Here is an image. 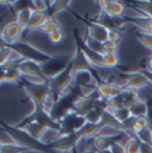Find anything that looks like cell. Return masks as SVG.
Returning <instances> with one entry per match:
<instances>
[{
    "instance_id": "6da1fadb",
    "label": "cell",
    "mask_w": 152,
    "mask_h": 153,
    "mask_svg": "<svg viewBox=\"0 0 152 153\" xmlns=\"http://www.w3.org/2000/svg\"><path fill=\"white\" fill-rule=\"evenodd\" d=\"M0 125L2 128H5L10 135L13 138L14 143L20 145V146H24V147H28L29 150H32V151H38V152H45V153H50L51 152V149L43 145L39 140L32 138L26 131L24 129H19L17 128L16 126H10L7 123H5L4 121L0 120Z\"/></svg>"
},
{
    "instance_id": "7a4b0ae2",
    "label": "cell",
    "mask_w": 152,
    "mask_h": 153,
    "mask_svg": "<svg viewBox=\"0 0 152 153\" xmlns=\"http://www.w3.org/2000/svg\"><path fill=\"white\" fill-rule=\"evenodd\" d=\"M73 59V58H72ZM73 75H74V69H73V61L68 64V67L56 77L51 78L49 81V88H50V94L57 102L60 97L67 91L68 88L72 87L73 84Z\"/></svg>"
},
{
    "instance_id": "3957f363",
    "label": "cell",
    "mask_w": 152,
    "mask_h": 153,
    "mask_svg": "<svg viewBox=\"0 0 152 153\" xmlns=\"http://www.w3.org/2000/svg\"><path fill=\"white\" fill-rule=\"evenodd\" d=\"M73 55H74V52L70 55L69 53H60V55L52 56V58L50 61H48L46 63L40 64L42 73H43L44 77L48 81H50L51 78H54L58 74H61L70 63Z\"/></svg>"
},
{
    "instance_id": "277c9868",
    "label": "cell",
    "mask_w": 152,
    "mask_h": 153,
    "mask_svg": "<svg viewBox=\"0 0 152 153\" xmlns=\"http://www.w3.org/2000/svg\"><path fill=\"white\" fill-rule=\"evenodd\" d=\"M10 48L16 50L18 53H20L24 59L34 61V62H36L38 64L46 63L48 61H50L52 58L51 55L40 51L39 49L35 48L34 45H31L29 43H25V42H17V43L10 45Z\"/></svg>"
},
{
    "instance_id": "5b68a950",
    "label": "cell",
    "mask_w": 152,
    "mask_h": 153,
    "mask_svg": "<svg viewBox=\"0 0 152 153\" xmlns=\"http://www.w3.org/2000/svg\"><path fill=\"white\" fill-rule=\"evenodd\" d=\"M23 81V79H22ZM23 88L26 91L29 99L32 101L35 108H40L44 106L45 100L50 95V88L49 82L45 84H31L29 82L23 81Z\"/></svg>"
},
{
    "instance_id": "8992f818",
    "label": "cell",
    "mask_w": 152,
    "mask_h": 153,
    "mask_svg": "<svg viewBox=\"0 0 152 153\" xmlns=\"http://www.w3.org/2000/svg\"><path fill=\"white\" fill-rule=\"evenodd\" d=\"M87 123L86 117L83 115L77 114L76 112H70L69 114H67L61 121V131L63 134H73L78 132L84 125Z\"/></svg>"
},
{
    "instance_id": "52a82bcc",
    "label": "cell",
    "mask_w": 152,
    "mask_h": 153,
    "mask_svg": "<svg viewBox=\"0 0 152 153\" xmlns=\"http://www.w3.org/2000/svg\"><path fill=\"white\" fill-rule=\"evenodd\" d=\"M99 100H100V96H99L98 91H94L93 94L87 95V96H81L80 100L76 102L75 107H74V112L84 116L88 112H90L92 109L95 108Z\"/></svg>"
},
{
    "instance_id": "ba28073f",
    "label": "cell",
    "mask_w": 152,
    "mask_h": 153,
    "mask_svg": "<svg viewBox=\"0 0 152 153\" xmlns=\"http://www.w3.org/2000/svg\"><path fill=\"white\" fill-rule=\"evenodd\" d=\"M80 141L81 140H80V138L77 137L76 133H73V134H63L57 141H55L49 147L51 150H56V151H61V152L73 151Z\"/></svg>"
},
{
    "instance_id": "9c48e42d",
    "label": "cell",
    "mask_w": 152,
    "mask_h": 153,
    "mask_svg": "<svg viewBox=\"0 0 152 153\" xmlns=\"http://www.w3.org/2000/svg\"><path fill=\"white\" fill-rule=\"evenodd\" d=\"M101 6V10L104 13L110 16L111 18H120L126 13V6L121 1L116 0H106L99 2Z\"/></svg>"
},
{
    "instance_id": "30bf717a",
    "label": "cell",
    "mask_w": 152,
    "mask_h": 153,
    "mask_svg": "<svg viewBox=\"0 0 152 153\" xmlns=\"http://www.w3.org/2000/svg\"><path fill=\"white\" fill-rule=\"evenodd\" d=\"M73 69H74V73L75 71H84V70H92L93 65L90 64V62L88 61L86 53L83 52L80 43L77 42L76 44V49L74 51V55H73Z\"/></svg>"
},
{
    "instance_id": "8fae6325",
    "label": "cell",
    "mask_w": 152,
    "mask_h": 153,
    "mask_svg": "<svg viewBox=\"0 0 152 153\" xmlns=\"http://www.w3.org/2000/svg\"><path fill=\"white\" fill-rule=\"evenodd\" d=\"M151 83H150L149 78L146 77L144 73L134 71V73L127 74L125 77V87H127V88H133V89L140 90V89L146 88Z\"/></svg>"
},
{
    "instance_id": "7c38bea8",
    "label": "cell",
    "mask_w": 152,
    "mask_h": 153,
    "mask_svg": "<svg viewBox=\"0 0 152 153\" xmlns=\"http://www.w3.org/2000/svg\"><path fill=\"white\" fill-rule=\"evenodd\" d=\"M73 83L78 88H98V83L92 70L75 71L73 75Z\"/></svg>"
},
{
    "instance_id": "4fadbf2b",
    "label": "cell",
    "mask_w": 152,
    "mask_h": 153,
    "mask_svg": "<svg viewBox=\"0 0 152 153\" xmlns=\"http://www.w3.org/2000/svg\"><path fill=\"white\" fill-rule=\"evenodd\" d=\"M23 31L24 30L19 26V24L17 22H12V23H8L4 27L2 32H1V37L7 43V45L10 46V45L19 42V38H20Z\"/></svg>"
},
{
    "instance_id": "5bb4252c",
    "label": "cell",
    "mask_w": 152,
    "mask_h": 153,
    "mask_svg": "<svg viewBox=\"0 0 152 153\" xmlns=\"http://www.w3.org/2000/svg\"><path fill=\"white\" fill-rule=\"evenodd\" d=\"M17 69L22 74V76H43L40 64H38L34 61L23 59L20 63H18Z\"/></svg>"
},
{
    "instance_id": "9a60e30c",
    "label": "cell",
    "mask_w": 152,
    "mask_h": 153,
    "mask_svg": "<svg viewBox=\"0 0 152 153\" xmlns=\"http://www.w3.org/2000/svg\"><path fill=\"white\" fill-rule=\"evenodd\" d=\"M88 25V37L98 42L105 43L108 39V29L99 23H87Z\"/></svg>"
},
{
    "instance_id": "2e32d148",
    "label": "cell",
    "mask_w": 152,
    "mask_h": 153,
    "mask_svg": "<svg viewBox=\"0 0 152 153\" xmlns=\"http://www.w3.org/2000/svg\"><path fill=\"white\" fill-rule=\"evenodd\" d=\"M101 126H102V123H88L87 122L78 132H76V134L80 138V140L95 138V137H98Z\"/></svg>"
},
{
    "instance_id": "e0dca14e",
    "label": "cell",
    "mask_w": 152,
    "mask_h": 153,
    "mask_svg": "<svg viewBox=\"0 0 152 153\" xmlns=\"http://www.w3.org/2000/svg\"><path fill=\"white\" fill-rule=\"evenodd\" d=\"M77 42L80 43V45H81V48H82L83 52L86 53V56H87L88 61L90 62V64H92L93 67L105 68V65H104V55H101V53H98V52H94V51L89 50V49L84 45V43H83L82 40H80L78 37H77Z\"/></svg>"
},
{
    "instance_id": "ac0fdd59",
    "label": "cell",
    "mask_w": 152,
    "mask_h": 153,
    "mask_svg": "<svg viewBox=\"0 0 152 153\" xmlns=\"http://www.w3.org/2000/svg\"><path fill=\"white\" fill-rule=\"evenodd\" d=\"M121 96H122V100H124V106L128 107V108L133 107L134 105H137L138 102L142 101V97L139 95V90L133 89V88H127L126 87L124 89Z\"/></svg>"
},
{
    "instance_id": "d6986e66",
    "label": "cell",
    "mask_w": 152,
    "mask_h": 153,
    "mask_svg": "<svg viewBox=\"0 0 152 153\" xmlns=\"http://www.w3.org/2000/svg\"><path fill=\"white\" fill-rule=\"evenodd\" d=\"M48 14L46 12H40V11H36L34 10L32 11V14H31V19H30V23H29V30L31 31H37L38 29L48 20Z\"/></svg>"
},
{
    "instance_id": "ffe728a7",
    "label": "cell",
    "mask_w": 152,
    "mask_h": 153,
    "mask_svg": "<svg viewBox=\"0 0 152 153\" xmlns=\"http://www.w3.org/2000/svg\"><path fill=\"white\" fill-rule=\"evenodd\" d=\"M63 135V133H62V131L61 129H56V128H48L46 131H45V133L43 134V137L40 138V143L43 144V145H45V146H50V145H52L55 141H57Z\"/></svg>"
},
{
    "instance_id": "44dd1931",
    "label": "cell",
    "mask_w": 152,
    "mask_h": 153,
    "mask_svg": "<svg viewBox=\"0 0 152 153\" xmlns=\"http://www.w3.org/2000/svg\"><path fill=\"white\" fill-rule=\"evenodd\" d=\"M96 91H98V94H99V96H100L101 100L108 102L113 97V83L101 82V83L98 84Z\"/></svg>"
},
{
    "instance_id": "7402d4cb",
    "label": "cell",
    "mask_w": 152,
    "mask_h": 153,
    "mask_svg": "<svg viewBox=\"0 0 152 153\" xmlns=\"http://www.w3.org/2000/svg\"><path fill=\"white\" fill-rule=\"evenodd\" d=\"M116 141H119V140L118 139H111V138H104V137H95L94 141H93V145H94V149L98 152H102V151L111 150L112 145Z\"/></svg>"
},
{
    "instance_id": "603a6c76",
    "label": "cell",
    "mask_w": 152,
    "mask_h": 153,
    "mask_svg": "<svg viewBox=\"0 0 152 153\" xmlns=\"http://www.w3.org/2000/svg\"><path fill=\"white\" fill-rule=\"evenodd\" d=\"M34 8L26 7V8H20L17 12V23L19 24V26L23 30H26L29 27V23L31 19V14H32Z\"/></svg>"
},
{
    "instance_id": "cb8c5ba5",
    "label": "cell",
    "mask_w": 152,
    "mask_h": 153,
    "mask_svg": "<svg viewBox=\"0 0 152 153\" xmlns=\"http://www.w3.org/2000/svg\"><path fill=\"white\" fill-rule=\"evenodd\" d=\"M70 0H57V1H50L49 2V10L46 12L48 17L49 18H54V16L60 12V11H63L66 8L69 7L70 5Z\"/></svg>"
},
{
    "instance_id": "d4e9b609",
    "label": "cell",
    "mask_w": 152,
    "mask_h": 153,
    "mask_svg": "<svg viewBox=\"0 0 152 153\" xmlns=\"http://www.w3.org/2000/svg\"><path fill=\"white\" fill-rule=\"evenodd\" d=\"M150 128V123H149V119L148 116H142L138 119H134L133 123H132V128L131 132L133 133L134 137H138L139 134H142L145 129Z\"/></svg>"
},
{
    "instance_id": "484cf974",
    "label": "cell",
    "mask_w": 152,
    "mask_h": 153,
    "mask_svg": "<svg viewBox=\"0 0 152 153\" xmlns=\"http://www.w3.org/2000/svg\"><path fill=\"white\" fill-rule=\"evenodd\" d=\"M107 111H110L112 114L114 115V117L120 122V123H125L127 122L128 120L132 119V114H131V108L128 107H120V108H116V109H110L107 108Z\"/></svg>"
},
{
    "instance_id": "4316f807",
    "label": "cell",
    "mask_w": 152,
    "mask_h": 153,
    "mask_svg": "<svg viewBox=\"0 0 152 153\" xmlns=\"http://www.w3.org/2000/svg\"><path fill=\"white\" fill-rule=\"evenodd\" d=\"M57 30H61V24L57 22V19L55 18H48V20L38 29L37 31L39 32H43V33H46L48 36Z\"/></svg>"
},
{
    "instance_id": "83f0119b",
    "label": "cell",
    "mask_w": 152,
    "mask_h": 153,
    "mask_svg": "<svg viewBox=\"0 0 152 153\" xmlns=\"http://www.w3.org/2000/svg\"><path fill=\"white\" fill-rule=\"evenodd\" d=\"M131 114L133 119H138L142 116H146L148 115V103L146 101H140L137 105H134L133 107H131Z\"/></svg>"
},
{
    "instance_id": "f1b7e54d",
    "label": "cell",
    "mask_w": 152,
    "mask_h": 153,
    "mask_svg": "<svg viewBox=\"0 0 152 153\" xmlns=\"http://www.w3.org/2000/svg\"><path fill=\"white\" fill-rule=\"evenodd\" d=\"M124 147H125V152L126 153H139V151H140V140L137 137L132 135L125 143Z\"/></svg>"
},
{
    "instance_id": "f546056e",
    "label": "cell",
    "mask_w": 152,
    "mask_h": 153,
    "mask_svg": "<svg viewBox=\"0 0 152 153\" xmlns=\"http://www.w3.org/2000/svg\"><path fill=\"white\" fill-rule=\"evenodd\" d=\"M83 43H84V45H86L89 50L104 55V49H102V44H104V43L98 42V40H95V39H92L90 37H88V36L84 38Z\"/></svg>"
},
{
    "instance_id": "4dcf8cb0",
    "label": "cell",
    "mask_w": 152,
    "mask_h": 153,
    "mask_svg": "<svg viewBox=\"0 0 152 153\" xmlns=\"http://www.w3.org/2000/svg\"><path fill=\"white\" fill-rule=\"evenodd\" d=\"M28 151H30L28 147L20 146L18 144H6V145H2L0 153H25Z\"/></svg>"
},
{
    "instance_id": "1f68e13d",
    "label": "cell",
    "mask_w": 152,
    "mask_h": 153,
    "mask_svg": "<svg viewBox=\"0 0 152 153\" xmlns=\"http://www.w3.org/2000/svg\"><path fill=\"white\" fill-rule=\"evenodd\" d=\"M119 64V57L116 53L104 55V65L106 69H114Z\"/></svg>"
},
{
    "instance_id": "d6a6232c",
    "label": "cell",
    "mask_w": 152,
    "mask_h": 153,
    "mask_svg": "<svg viewBox=\"0 0 152 153\" xmlns=\"http://www.w3.org/2000/svg\"><path fill=\"white\" fill-rule=\"evenodd\" d=\"M20 81H22V74L19 73L18 69L6 70V75H5V82L6 83H18Z\"/></svg>"
},
{
    "instance_id": "836d02e7",
    "label": "cell",
    "mask_w": 152,
    "mask_h": 153,
    "mask_svg": "<svg viewBox=\"0 0 152 153\" xmlns=\"http://www.w3.org/2000/svg\"><path fill=\"white\" fill-rule=\"evenodd\" d=\"M137 38L139 39V42H140L145 48H148L149 50L152 51V35L151 33L140 31V32L137 33Z\"/></svg>"
},
{
    "instance_id": "e575fe53",
    "label": "cell",
    "mask_w": 152,
    "mask_h": 153,
    "mask_svg": "<svg viewBox=\"0 0 152 153\" xmlns=\"http://www.w3.org/2000/svg\"><path fill=\"white\" fill-rule=\"evenodd\" d=\"M102 49H104V55L116 53V51H118V43L106 40V42L102 44Z\"/></svg>"
},
{
    "instance_id": "d590c367",
    "label": "cell",
    "mask_w": 152,
    "mask_h": 153,
    "mask_svg": "<svg viewBox=\"0 0 152 153\" xmlns=\"http://www.w3.org/2000/svg\"><path fill=\"white\" fill-rule=\"evenodd\" d=\"M10 55H11V48L10 46L0 49V68H2L4 65H6L8 63Z\"/></svg>"
},
{
    "instance_id": "8d00e7d4",
    "label": "cell",
    "mask_w": 152,
    "mask_h": 153,
    "mask_svg": "<svg viewBox=\"0 0 152 153\" xmlns=\"http://www.w3.org/2000/svg\"><path fill=\"white\" fill-rule=\"evenodd\" d=\"M31 4L34 6V10H36V11L48 12V10H49V2L48 1H44V0H34V1H31Z\"/></svg>"
},
{
    "instance_id": "74e56055",
    "label": "cell",
    "mask_w": 152,
    "mask_h": 153,
    "mask_svg": "<svg viewBox=\"0 0 152 153\" xmlns=\"http://www.w3.org/2000/svg\"><path fill=\"white\" fill-rule=\"evenodd\" d=\"M49 39H50V42L52 44H60V43H62V40L64 39V33H63L62 29L61 30H57V31H55L52 33H50L49 35Z\"/></svg>"
},
{
    "instance_id": "f35d334b",
    "label": "cell",
    "mask_w": 152,
    "mask_h": 153,
    "mask_svg": "<svg viewBox=\"0 0 152 153\" xmlns=\"http://www.w3.org/2000/svg\"><path fill=\"white\" fill-rule=\"evenodd\" d=\"M122 38V33L119 29H112V30H108V39L110 42H114V43H118L120 42V39Z\"/></svg>"
},
{
    "instance_id": "ab89813d",
    "label": "cell",
    "mask_w": 152,
    "mask_h": 153,
    "mask_svg": "<svg viewBox=\"0 0 152 153\" xmlns=\"http://www.w3.org/2000/svg\"><path fill=\"white\" fill-rule=\"evenodd\" d=\"M142 143H146V144H152V131L150 128L145 129L142 134H139L137 137Z\"/></svg>"
},
{
    "instance_id": "60d3db41",
    "label": "cell",
    "mask_w": 152,
    "mask_h": 153,
    "mask_svg": "<svg viewBox=\"0 0 152 153\" xmlns=\"http://www.w3.org/2000/svg\"><path fill=\"white\" fill-rule=\"evenodd\" d=\"M111 152L112 153H126L125 152V147H124V145L120 144L119 141L114 143L113 145H112V147H111Z\"/></svg>"
},
{
    "instance_id": "b9f144b4",
    "label": "cell",
    "mask_w": 152,
    "mask_h": 153,
    "mask_svg": "<svg viewBox=\"0 0 152 153\" xmlns=\"http://www.w3.org/2000/svg\"><path fill=\"white\" fill-rule=\"evenodd\" d=\"M148 103V119H149V123H150V129L152 131V97H149V100L146 101Z\"/></svg>"
},
{
    "instance_id": "7bdbcfd3",
    "label": "cell",
    "mask_w": 152,
    "mask_h": 153,
    "mask_svg": "<svg viewBox=\"0 0 152 153\" xmlns=\"http://www.w3.org/2000/svg\"><path fill=\"white\" fill-rule=\"evenodd\" d=\"M139 153H152V144H146L140 141V151Z\"/></svg>"
},
{
    "instance_id": "ee69618b",
    "label": "cell",
    "mask_w": 152,
    "mask_h": 153,
    "mask_svg": "<svg viewBox=\"0 0 152 153\" xmlns=\"http://www.w3.org/2000/svg\"><path fill=\"white\" fill-rule=\"evenodd\" d=\"M5 75H6V71L2 68H0V84L5 83Z\"/></svg>"
},
{
    "instance_id": "f6af8a7d",
    "label": "cell",
    "mask_w": 152,
    "mask_h": 153,
    "mask_svg": "<svg viewBox=\"0 0 152 153\" xmlns=\"http://www.w3.org/2000/svg\"><path fill=\"white\" fill-rule=\"evenodd\" d=\"M148 73L152 74V56L148 58Z\"/></svg>"
},
{
    "instance_id": "bcb514c9",
    "label": "cell",
    "mask_w": 152,
    "mask_h": 153,
    "mask_svg": "<svg viewBox=\"0 0 152 153\" xmlns=\"http://www.w3.org/2000/svg\"><path fill=\"white\" fill-rule=\"evenodd\" d=\"M144 32H148V33H151L152 35V19L150 20V23H149V25H148V27H146V30Z\"/></svg>"
},
{
    "instance_id": "7dc6e473",
    "label": "cell",
    "mask_w": 152,
    "mask_h": 153,
    "mask_svg": "<svg viewBox=\"0 0 152 153\" xmlns=\"http://www.w3.org/2000/svg\"><path fill=\"white\" fill-rule=\"evenodd\" d=\"M82 153H98V151H96L95 149H88V150L83 151Z\"/></svg>"
},
{
    "instance_id": "c3c4849f",
    "label": "cell",
    "mask_w": 152,
    "mask_h": 153,
    "mask_svg": "<svg viewBox=\"0 0 152 153\" xmlns=\"http://www.w3.org/2000/svg\"><path fill=\"white\" fill-rule=\"evenodd\" d=\"M145 75H146V77L149 78V81H150V83L152 84V74H150V73H144Z\"/></svg>"
},
{
    "instance_id": "681fc988",
    "label": "cell",
    "mask_w": 152,
    "mask_h": 153,
    "mask_svg": "<svg viewBox=\"0 0 152 153\" xmlns=\"http://www.w3.org/2000/svg\"><path fill=\"white\" fill-rule=\"evenodd\" d=\"M98 153H112L111 150H107V151H102V152H98Z\"/></svg>"
},
{
    "instance_id": "f907efd6",
    "label": "cell",
    "mask_w": 152,
    "mask_h": 153,
    "mask_svg": "<svg viewBox=\"0 0 152 153\" xmlns=\"http://www.w3.org/2000/svg\"><path fill=\"white\" fill-rule=\"evenodd\" d=\"M61 153H73V151H66V152H61Z\"/></svg>"
},
{
    "instance_id": "816d5d0a",
    "label": "cell",
    "mask_w": 152,
    "mask_h": 153,
    "mask_svg": "<svg viewBox=\"0 0 152 153\" xmlns=\"http://www.w3.org/2000/svg\"><path fill=\"white\" fill-rule=\"evenodd\" d=\"M1 147H2V144L0 143V152H1Z\"/></svg>"
},
{
    "instance_id": "f5cc1de1",
    "label": "cell",
    "mask_w": 152,
    "mask_h": 153,
    "mask_svg": "<svg viewBox=\"0 0 152 153\" xmlns=\"http://www.w3.org/2000/svg\"><path fill=\"white\" fill-rule=\"evenodd\" d=\"M0 36H1V33H0Z\"/></svg>"
}]
</instances>
